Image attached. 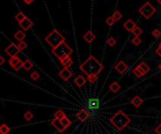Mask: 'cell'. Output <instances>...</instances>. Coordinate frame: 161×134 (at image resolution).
<instances>
[{
    "label": "cell",
    "mask_w": 161,
    "mask_h": 134,
    "mask_svg": "<svg viewBox=\"0 0 161 134\" xmlns=\"http://www.w3.org/2000/svg\"><path fill=\"white\" fill-rule=\"evenodd\" d=\"M131 122V119L123 111H118L110 118V123L118 130H123Z\"/></svg>",
    "instance_id": "obj_2"
},
{
    "label": "cell",
    "mask_w": 161,
    "mask_h": 134,
    "mask_svg": "<svg viewBox=\"0 0 161 134\" xmlns=\"http://www.w3.org/2000/svg\"><path fill=\"white\" fill-rule=\"evenodd\" d=\"M121 89V85L119 84L118 82H113L109 84V90L112 93H117L119 92V90Z\"/></svg>",
    "instance_id": "obj_19"
},
{
    "label": "cell",
    "mask_w": 161,
    "mask_h": 134,
    "mask_svg": "<svg viewBox=\"0 0 161 134\" xmlns=\"http://www.w3.org/2000/svg\"><path fill=\"white\" fill-rule=\"evenodd\" d=\"M60 64L64 67V68H70V67L73 66L74 61L72 58H71V56H67L60 60Z\"/></svg>",
    "instance_id": "obj_13"
},
{
    "label": "cell",
    "mask_w": 161,
    "mask_h": 134,
    "mask_svg": "<svg viewBox=\"0 0 161 134\" xmlns=\"http://www.w3.org/2000/svg\"><path fill=\"white\" fill-rule=\"evenodd\" d=\"M95 134H96V133H95Z\"/></svg>",
    "instance_id": "obj_46"
},
{
    "label": "cell",
    "mask_w": 161,
    "mask_h": 134,
    "mask_svg": "<svg viewBox=\"0 0 161 134\" xmlns=\"http://www.w3.org/2000/svg\"><path fill=\"white\" fill-rule=\"evenodd\" d=\"M21 50L18 47L17 44H14V43H11L10 45H8V47L5 49V53L10 56L11 57L12 56H17L18 54H20Z\"/></svg>",
    "instance_id": "obj_6"
},
{
    "label": "cell",
    "mask_w": 161,
    "mask_h": 134,
    "mask_svg": "<svg viewBox=\"0 0 161 134\" xmlns=\"http://www.w3.org/2000/svg\"><path fill=\"white\" fill-rule=\"evenodd\" d=\"M21 58L20 57H18V56H12L11 57L10 59H9V64L11 65V67H12V69L14 68L15 66L17 65V64H19L21 62Z\"/></svg>",
    "instance_id": "obj_21"
},
{
    "label": "cell",
    "mask_w": 161,
    "mask_h": 134,
    "mask_svg": "<svg viewBox=\"0 0 161 134\" xmlns=\"http://www.w3.org/2000/svg\"><path fill=\"white\" fill-rule=\"evenodd\" d=\"M11 131V127L8 126L7 124L3 123L0 127V133L1 134H8L9 132Z\"/></svg>",
    "instance_id": "obj_22"
},
{
    "label": "cell",
    "mask_w": 161,
    "mask_h": 134,
    "mask_svg": "<svg viewBox=\"0 0 161 134\" xmlns=\"http://www.w3.org/2000/svg\"><path fill=\"white\" fill-rule=\"evenodd\" d=\"M4 63H5V58L1 56H0V65H3Z\"/></svg>",
    "instance_id": "obj_42"
},
{
    "label": "cell",
    "mask_w": 161,
    "mask_h": 134,
    "mask_svg": "<svg viewBox=\"0 0 161 134\" xmlns=\"http://www.w3.org/2000/svg\"><path fill=\"white\" fill-rule=\"evenodd\" d=\"M51 125L60 132H64V130L66 129V127L63 126V124L61 123V121L60 119H57V118H54V120L51 121Z\"/></svg>",
    "instance_id": "obj_10"
},
{
    "label": "cell",
    "mask_w": 161,
    "mask_h": 134,
    "mask_svg": "<svg viewBox=\"0 0 161 134\" xmlns=\"http://www.w3.org/2000/svg\"><path fill=\"white\" fill-rule=\"evenodd\" d=\"M112 16H113V18H114V19H115L116 21H120V20L123 18V14H122V12H121L120 10H117L114 11V13H113Z\"/></svg>",
    "instance_id": "obj_29"
},
{
    "label": "cell",
    "mask_w": 161,
    "mask_h": 134,
    "mask_svg": "<svg viewBox=\"0 0 161 134\" xmlns=\"http://www.w3.org/2000/svg\"><path fill=\"white\" fill-rule=\"evenodd\" d=\"M95 38H96V36H95L94 33L92 31H91V30L87 31L85 34L83 35V39H84L85 41L88 42V43H91V42H93Z\"/></svg>",
    "instance_id": "obj_12"
},
{
    "label": "cell",
    "mask_w": 161,
    "mask_h": 134,
    "mask_svg": "<svg viewBox=\"0 0 161 134\" xmlns=\"http://www.w3.org/2000/svg\"><path fill=\"white\" fill-rule=\"evenodd\" d=\"M156 53L157 56H159L161 57V48L157 47V48H156Z\"/></svg>",
    "instance_id": "obj_41"
},
{
    "label": "cell",
    "mask_w": 161,
    "mask_h": 134,
    "mask_svg": "<svg viewBox=\"0 0 161 134\" xmlns=\"http://www.w3.org/2000/svg\"><path fill=\"white\" fill-rule=\"evenodd\" d=\"M151 35L154 37V39H158L161 37V30L159 29H154L153 31H152Z\"/></svg>",
    "instance_id": "obj_32"
},
{
    "label": "cell",
    "mask_w": 161,
    "mask_h": 134,
    "mask_svg": "<svg viewBox=\"0 0 161 134\" xmlns=\"http://www.w3.org/2000/svg\"><path fill=\"white\" fill-rule=\"evenodd\" d=\"M24 117H25V119H26L27 121H30L33 118V114L30 111H27V112H25Z\"/></svg>",
    "instance_id": "obj_33"
},
{
    "label": "cell",
    "mask_w": 161,
    "mask_h": 134,
    "mask_svg": "<svg viewBox=\"0 0 161 134\" xmlns=\"http://www.w3.org/2000/svg\"><path fill=\"white\" fill-rule=\"evenodd\" d=\"M65 116H66V114H65V112L62 110H58V111H57L54 114V118H57V119H60V120H61Z\"/></svg>",
    "instance_id": "obj_24"
},
{
    "label": "cell",
    "mask_w": 161,
    "mask_h": 134,
    "mask_svg": "<svg viewBox=\"0 0 161 134\" xmlns=\"http://www.w3.org/2000/svg\"><path fill=\"white\" fill-rule=\"evenodd\" d=\"M136 26H137V24H136V23L132 19H128L125 24H123V27H125V29L127 30V31H129V32H132V30L134 29Z\"/></svg>",
    "instance_id": "obj_15"
},
{
    "label": "cell",
    "mask_w": 161,
    "mask_h": 134,
    "mask_svg": "<svg viewBox=\"0 0 161 134\" xmlns=\"http://www.w3.org/2000/svg\"><path fill=\"white\" fill-rule=\"evenodd\" d=\"M127 69H128L127 65H126L123 60L119 61V62L115 65V69L120 73V74H123V73L127 71Z\"/></svg>",
    "instance_id": "obj_11"
},
{
    "label": "cell",
    "mask_w": 161,
    "mask_h": 134,
    "mask_svg": "<svg viewBox=\"0 0 161 134\" xmlns=\"http://www.w3.org/2000/svg\"><path fill=\"white\" fill-rule=\"evenodd\" d=\"M64 36L62 34H60V32H58V30H52V31L49 33V34L45 37V41L50 45L52 48H56L60 44H61L62 42L65 41Z\"/></svg>",
    "instance_id": "obj_3"
},
{
    "label": "cell",
    "mask_w": 161,
    "mask_h": 134,
    "mask_svg": "<svg viewBox=\"0 0 161 134\" xmlns=\"http://www.w3.org/2000/svg\"><path fill=\"white\" fill-rule=\"evenodd\" d=\"M58 75H60V77L62 79L63 81L67 82L69 81L71 77L73 76V72L70 71L69 68H64L63 69H61V71L58 72Z\"/></svg>",
    "instance_id": "obj_7"
},
{
    "label": "cell",
    "mask_w": 161,
    "mask_h": 134,
    "mask_svg": "<svg viewBox=\"0 0 161 134\" xmlns=\"http://www.w3.org/2000/svg\"><path fill=\"white\" fill-rule=\"evenodd\" d=\"M154 131H156L157 134H161V124L158 125V127H156V129H154Z\"/></svg>",
    "instance_id": "obj_39"
},
{
    "label": "cell",
    "mask_w": 161,
    "mask_h": 134,
    "mask_svg": "<svg viewBox=\"0 0 161 134\" xmlns=\"http://www.w3.org/2000/svg\"><path fill=\"white\" fill-rule=\"evenodd\" d=\"M103 69L104 65L93 56H89L80 65V71L87 76H98Z\"/></svg>",
    "instance_id": "obj_1"
},
{
    "label": "cell",
    "mask_w": 161,
    "mask_h": 134,
    "mask_svg": "<svg viewBox=\"0 0 161 134\" xmlns=\"http://www.w3.org/2000/svg\"><path fill=\"white\" fill-rule=\"evenodd\" d=\"M34 67V64L31 62L30 60H26V61H24V64H23V68L26 69V71H30L32 68Z\"/></svg>",
    "instance_id": "obj_23"
},
{
    "label": "cell",
    "mask_w": 161,
    "mask_h": 134,
    "mask_svg": "<svg viewBox=\"0 0 161 134\" xmlns=\"http://www.w3.org/2000/svg\"><path fill=\"white\" fill-rule=\"evenodd\" d=\"M23 64H24V62H23V61H21V62H20L19 64H17V65L14 67V68H13V69H14L15 71H20V69H21L22 68H23Z\"/></svg>",
    "instance_id": "obj_38"
},
{
    "label": "cell",
    "mask_w": 161,
    "mask_h": 134,
    "mask_svg": "<svg viewBox=\"0 0 161 134\" xmlns=\"http://www.w3.org/2000/svg\"><path fill=\"white\" fill-rule=\"evenodd\" d=\"M76 118H77V119H78L79 121L85 122L89 116H91V114H89V112H88V111H87V110L82 109V110H80L78 112H76Z\"/></svg>",
    "instance_id": "obj_9"
},
{
    "label": "cell",
    "mask_w": 161,
    "mask_h": 134,
    "mask_svg": "<svg viewBox=\"0 0 161 134\" xmlns=\"http://www.w3.org/2000/svg\"><path fill=\"white\" fill-rule=\"evenodd\" d=\"M60 121H61V123L63 124V126H64L65 127H66V129H68V127H69L71 126V125H72V121H71L67 116L63 117Z\"/></svg>",
    "instance_id": "obj_26"
},
{
    "label": "cell",
    "mask_w": 161,
    "mask_h": 134,
    "mask_svg": "<svg viewBox=\"0 0 161 134\" xmlns=\"http://www.w3.org/2000/svg\"><path fill=\"white\" fill-rule=\"evenodd\" d=\"M138 69H140V71L142 72V74L143 75H146L147 73L150 71V67L148 66L145 62H140L138 65Z\"/></svg>",
    "instance_id": "obj_18"
},
{
    "label": "cell",
    "mask_w": 161,
    "mask_h": 134,
    "mask_svg": "<svg viewBox=\"0 0 161 134\" xmlns=\"http://www.w3.org/2000/svg\"><path fill=\"white\" fill-rule=\"evenodd\" d=\"M30 78L32 79L33 81H38L40 79V74L38 71H33L31 74H30Z\"/></svg>",
    "instance_id": "obj_35"
},
{
    "label": "cell",
    "mask_w": 161,
    "mask_h": 134,
    "mask_svg": "<svg viewBox=\"0 0 161 134\" xmlns=\"http://www.w3.org/2000/svg\"><path fill=\"white\" fill-rule=\"evenodd\" d=\"M86 82L87 79L83 77L82 75H77L75 78V80H74V83L77 85V87H82L83 85L86 84Z\"/></svg>",
    "instance_id": "obj_16"
},
{
    "label": "cell",
    "mask_w": 161,
    "mask_h": 134,
    "mask_svg": "<svg viewBox=\"0 0 161 134\" xmlns=\"http://www.w3.org/2000/svg\"><path fill=\"white\" fill-rule=\"evenodd\" d=\"M132 73H133V74H134V75H135V76H136V77H137V78H141L142 76H144L143 74H142V72L140 71V69H138V66L136 67V68H134V69H133V71H132Z\"/></svg>",
    "instance_id": "obj_25"
},
{
    "label": "cell",
    "mask_w": 161,
    "mask_h": 134,
    "mask_svg": "<svg viewBox=\"0 0 161 134\" xmlns=\"http://www.w3.org/2000/svg\"><path fill=\"white\" fill-rule=\"evenodd\" d=\"M26 17H27V16L23 13V12H22V11H19L16 15H15V20H16L18 23H21L22 21H23Z\"/></svg>",
    "instance_id": "obj_28"
},
{
    "label": "cell",
    "mask_w": 161,
    "mask_h": 134,
    "mask_svg": "<svg viewBox=\"0 0 161 134\" xmlns=\"http://www.w3.org/2000/svg\"><path fill=\"white\" fill-rule=\"evenodd\" d=\"M156 2H157V4H159L161 6V0H156Z\"/></svg>",
    "instance_id": "obj_43"
},
{
    "label": "cell",
    "mask_w": 161,
    "mask_h": 134,
    "mask_svg": "<svg viewBox=\"0 0 161 134\" xmlns=\"http://www.w3.org/2000/svg\"><path fill=\"white\" fill-rule=\"evenodd\" d=\"M107 43L108 46L113 47V46H115V45H116V43H117V41H116L115 39L113 38V37H109V38L107 39Z\"/></svg>",
    "instance_id": "obj_30"
},
{
    "label": "cell",
    "mask_w": 161,
    "mask_h": 134,
    "mask_svg": "<svg viewBox=\"0 0 161 134\" xmlns=\"http://www.w3.org/2000/svg\"><path fill=\"white\" fill-rule=\"evenodd\" d=\"M14 39H17L18 41H23L25 38H26V33L24 31H22V30H19V31L15 32V34L13 35Z\"/></svg>",
    "instance_id": "obj_20"
},
{
    "label": "cell",
    "mask_w": 161,
    "mask_h": 134,
    "mask_svg": "<svg viewBox=\"0 0 161 134\" xmlns=\"http://www.w3.org/2000/svg\"><path fill=\"white\" fill-rule=\"evenodd\" d=\"M19 26L24 31H27V30H29L33 26V22L28 17H26L21 23H19Z\"/></svg>",
    "instance_id": "obj_8"
},
{
    "label": "cell",
    "mask_w": 161,
    "mask_h": 134,
    "mask_svg": "<svg viewBox=\"0 0 161 134\" xmlns=\"http://www.w3.org/2000/svg\"><path fill=\"white\" fill-rule=\"evenodd\" d=\"M116 22H117V21L114 19L113 16H109V17H107V19H106V23L108 24V25H110V26L113 25V24H115Z\"/></svg>",
    "instance_id": "obj_34"
},
{
    "label": "cell",
    "mask_w": 161,
    "mask_h": 134,
    "mask_svg": "<svg viewBox=\"0 0 161 134\" xmlns=\"http://www.w3.org/2000/svg\"><path fill=\"white\" fill-rule=\"evenodd\" d=\"M52 53H53L54 56H57L58 60L60 61L62 58H64L65 56H71L73 53V49L64 41L61 44L58 45V46L54 48L53 50H52Z\"/></svg>",
    "instance_id": "obj_4"
},
{
    "label": "cell",
    "mask_w": 161,
    "mask_h": 134,
    "mask_svg": "<svg viewBox=\"0 0 161 134\" xmlns=\"http://www.w3.org/2000/svg\"><path fill=\"white\" fill-rule=\"evenodd\" d=\"M131 43L133 45H135V46H138V45L141 43V39L140 38V37H135V38L132 39Z\"/></svg>",
    "instance_id": "obj_31"
},
{
    "label": "cell",
    "mask_w": 161,
    "mask_h": 134,
    "mask_svg": "<svg viewBox=\"0 0 161 134\" xmlns=\"http://www.w3.org/2000/svg\"><path fill=\"white\" fill-rule=\"evenodd\" d=\"M132 33H133V35H134L135 37H140L142 33H143V31H142V29L140 28V26H136L134 29L132 30Z\"/></svg>",
    "instance_id": "obj_27"
},
{
    "label": "cell",
    "mask_w": 161,
    "mask_h": 134,
    "mask_svg": "<svg viewBox=\"0 0 161 134\" xmlns=\"http://www.w3.org/2000/svg\"><path fill=\"white\" fill-rule=\"evenodd\" d=\"M158 68H159V69H160V71H161V64H160V65L158 66Z\"/></svg>",
    "instance_id": "obj_45"
},
{
    "label": "cell",
    "mask_w": 161,
    "mask_h": 134,
    "mask_svg": "<svg viewBox=\"0 0 161 134\" xmlns=\"http://www.w3.org/2000/svg\"><path fill=\"white\" fill-rule=\"evenodd\" d=\"M99 105H100V101H99L98 99H89V102H88L89 109L97 110L99 108Z\"/></svg>",
    "instance_id": "obj_14"
},
{
    "label": "cell",
    "mask_w": 161,
    "mask_h": 134,
    "mask_svg": "<svg viewBox=\"0 0 161 134\" xmlns=\"http://www.w3.org/2000/svg\"><path fill=\"white\" fill-rule=\"evenodd\" d=\"M138 12L146 20L150 19L153 15L156 12V8L151 4L150 2H145L141 7L138 8Z\"/></svg>",
    "instance_id": "obj_5"
},
{
    "label": "cell",
    "mask_w": 161,
    "mask_h": 134,
    "mask_svg": "<svg viewBox=\"0 0 161 134\" xmlns=\"http://www.w3.org/2000/svg\"><path fill=\"white\" fill-rule=\"evenodd\" d=\"M142 103H143V99H142L140 96L134 97L131 100V104L134 106L135 108H140L142 105Z\"/></svg>",
    "instance_id": "obj_17"
},
{
    "label": "cell",
    "mask_w": 161,
    "mask_h": 134,
    "mask_svg": "<svg viewBox=\"0 0 161 134\" xmlns=\"http://www.w3.org/2000/svg\"><path fill=\"white\" fill-rule=\"evenodd\" d=\"M158 47L161 48V42H159V44H158Z\"/></svg>",
    "instance_id": "obj_44"
},
{
    "label": "cell",
    "mask_w": 161,
    "mask_h": 134,
    "mask_svg": "<svg viewBox=\"0 0 161 134\" xmlns=\"http://www.w3.org/2000/svg\"><path fill=\"white\" fill-rule=\"evenodd\" d=\"M35 1V0H23V2L25 3V4H27V5H30V4H32V3Z\"/></svg>",
    "instance_id": "obj_40"
},
{
    "label": "cell",
    "mask_w": 161,
    "mask_h": 134,
    "mask_svg": "<svg viewBox=\"0 0 161 134\" xmlns=\"http://www.w3.org/2000/svg\"><path fill=\"white\" fill-rule=\"evenodd\" d=\"M98 76H87V80H88L91 84H94L97 81Z\"/></svg>",
    "instance_id": "obj_37"
},
{
    "label": "cell",
    "mask_w": 161,
    "mask_h": 134,
    "mask_svg": "<svg viewBox=\"0 0 161 134\" xmlns=\"http://www.w3.org/2000/svg\"><path fill=\"white\" fill-rule=\"evenodd\" d=\"M17 45H18V47H19V49L21 51L26 50V49L27 48V42H25L24 41H19V43H18Z\"/></svg>",
    "instance_id": "obj_36"
}]
</instances>
